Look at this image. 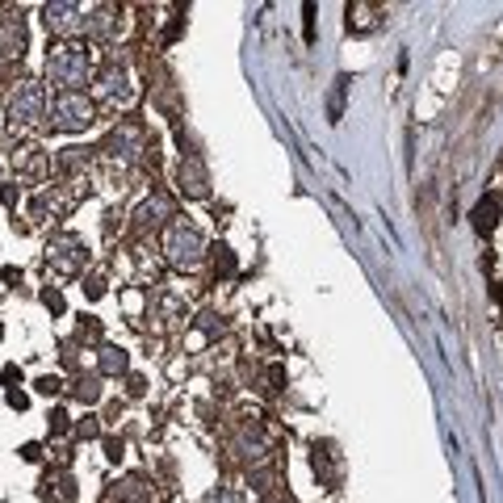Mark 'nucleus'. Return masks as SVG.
<instances>
[{
	"label": "nucleus",
	"instance_id": "9d476101",
	"mask_svg": "<svg viewBox=\"0 0 503 503\" xmlns=\"http://www.w3.org/2000/svg\"><path fill=\"white\" fill-rule=\"evenodd\" d=\"M235 453H240L243 461H256V466L264 461L269 445H264V428L256 424V419H243V424L235 428Z\"/></svg>",
	"mask_w": 503,
	"mask_h": 503
},
{
	"label": "nucleus",
	"instance_id": "1a4fd4ad",
	"mask_svg": "<svg viewBox=\"0 0 503 503\" xmlns=\"http://www.w3.org/2000/svg\"><path fill=\"white\" fill-rule=\"evenodd\" d=\"M176 189H181L185 197H206L210 193V173L197 155H185V160H181V168H176Z\"/></svg>",
	"mask_w": 503,
	"mask_h": 503
},
{
	"label": "nucleus",
	"instance_id": "393cba45",
	"mask_svg": "<svg viewBox=\"0 0 503 503\" xmlns=\"http://www.w3.org/2000/svg\"><path fill=\"white\" fill-rule=\"evenodd\" d=\"M499 302H503V281H499Z\"/></svg>",
	"mask_w": 503,
	"mask_h": 503
},
{
	"label": "nucleus",
	"instance_id": "a211bd4d",
	"mask_svg": "<svg viewBox=\"0 0 503 503\" xmlns=\"http://www.w3.org/2000/svg\"><path fill=\"white\" fill-rule=\"evenodd\" d=\"M344 88H349V80H344V76H340L336 80V93H331V122H340V113H344Z\"/></svg>",
	"mask_w": 503,
	"mask_h": 503
},
{
	"label": "nucleus",
	"instance_id": "4468645a",
	"mask_svg": "<svg viewBox=\"0 0 503 503\" xmlns=\"http://www.w3.org/2000/svg\"><path fill=\"white\" fill-rule=\"evenodd\" d=\"M164 219H173V202H168V197H147V202L139 206L143 227H160Z\"/></svg>",
	"mask_w": 503,
	"mask_h": 503
},
{
	"label": "nucleus",
	"instance_id": "412c9836",
	"mask_svg": "<svg viewBox=\"0 0 503 503\" xmlns=\"http://www.w3.org/2000/svg\"><path fill=\"white\" fill-rule=\"evenodd\" d=\"M43 302H46V307H51V311H55V315H59V311H64V298H59L55 290H46V294H43Z\"/></svg>",
	"mask_w": 503,
	"mask_h": 503
},
{
	"label": "nucleus",
	"instance_id": "20e7f679",
	"mask_svg": "<svg viewBox=\"0 0 503 503\" xmlns=\"http://www.w3.org/2000/svg\"><path fill=\"white\" fill-rule=\"evenodd\" d=\"M46 264L55 273H80L88 264V243L80 235H72V231H64V235H55V240L46 243Z\"/></svg>",
	"mask_w": 503,
	"mask_h": 503
},
{
	"label": "nucleus",
	"instance_id": "7ed1b4c3",
	"mask_svg": "<svg viewBox=\"0 0 503 503\" xmlns=\"http://www.w3.org/2000/svg\"><path fill=\"white\" fill-rule=\"evenodd\" d=\"M93 118H97V110H93V101H88L84 93H59V97L51 101V126L64 134L88 131Z\"/></svg>",
	"mask_w": 503,
	"mask_h": 503
},
{
	"label": "nucleus",
	"instance_id": "0eeeda50",
	"mask_svg": "<svg viewBox=\"0 0 503 503\" xmlns=\"http://www.w3.org/2000/svg\"><path fill=\"white\" fill-rule=\"evenodd\" d=\"M131 67H126V59H118V55H110L105 64H101V72H97V97H105V101H131Z\"/></svg>",
	"mask_w": 503,
	"mask_h": 503
},
{
	"label": "nucleus",
	"instance_id": "9b49d317",
	"mask_svg": "<svg viewBox=\"0 0 503 503\" xmlns=\"http://www.w3.org/2000/svg\"><path fill=\"white\" fill-rule=\"evenodd\" d=\"M84 30H88V38H97V43H110L113 34L122 30V9H113V5H101V9H93L84 17Z\"/></svg>",
	"mask_w": 503,
	"mask_h": 503
},
{
	"label": "nucleus",
	"instance_id": "423d86ee",
	"mask_svg": "<svg viewBox=\"0 0 503 503\" xmlns=\"http://www.w3.org/2000/svg\"><path fill=\"white\" fill-rule=\"evenodd\" d=\"M46 113V93L43 84H34V80H25V84H17V93L9 97V122L13 126H34V122Z\"/></svg>",
	"mask_w": 503,
	"mask_h": 503
},
{
	"label": "nucleus",
	"instance_id": "ddd939ff",
	"mask_svg": "<svg viewBox=\"0 0 503 503\" xmlns=\"http://www.w3.org/2000/svg\"><path fill=\"white\" fill-rule=\"evenodd\" d=\"M499 210H503L499 193H487V197H482L478 206H474V231H478V235H487V231L499 227Z\"/></svg>",
	"mask_w": 503,
	"mask_h": 503
},
{
	"label": "nucleus",
	"instance_id": "6e6552de",
	"mask_svg": "<svg viewBox=\"0 0 503 503\" xmlns=\"http://www.w3.org/2000/svg\"><path fill=\"white\" fill-rule=\"evenodd\" d=\"M43 25L51 34H64V38H72V34L84 25V9H80L76 0H55V5H43Z\"/></svg>",
	"mask_w": 503,
	"mask_h": 503
},
{
	"label": "nucleus",
	"instance_id": "f3484780",
	"mask_svg": "<svg viewBox=\"0 0 503 503\" xmlns=\"http://www.w3.org/2000/svg\"><path fill=\"white\" fill-rule=\"evenodd\" d=\"M80 164H88V147H64L59 168H80Z\"/></svg>",
	"mask_w": 503,
	"mask_h": 503
},
{
	"label": "nucleus",
	"instance_id": "5701e85b",
	"mask_svg": "<svg viewBox=\"0 0 503 503\" xmlns=\"http://www.w3.org/2000/svg\"><path fill=\"white\" fill-rule=\"evenodd\" d=\"M51 432H55V437H59V432H67V416H64V411H55V416H51Z\"/></svg>",
	"mask_w": 503,
	"mask_h": 503
},
{
	"label": "nucleus",
	"instance_id": "f257e3e1",
	"mask_svg": "<svg viewBox=\"0 0 503 503\" xmlns=\"http://www.w3.org/2000/svg\"><path fill=\"white\" fill-rule=\"evenodd\" d=\"M93 76V51L80 43H64L46 55V80L59 84L64 93H76L84 80Z\"/></svg>",
	"mask_w": 503,
	"mask_h": 503
},
{
	"label": "nucleus",
	"instance_id": "aec40b11",
	"mask_svg": "<svg viewBox=\"0 0 503 503\" xmlns=\"http://www.w3.org/2000/svg\"><path fill=\"white\" fill-rule=\"evenodd\" d=\"M59 390H64L59 378H38V394H59Z\"/></svg>",
	"mask_w": 503,
	"mask_h": 503
},
{
	"label": "nucleus",
	"instance_id": "6ab92c4d",
	"mask_svg": "<svg viewBox=\"0 0 503 503\" xmlns=\"http://www.w3.org/2000/svg\"><path fill=\"white\" fill-rule=\"evenodd\" d=\"M210 503H248V499H243L240 487H219V491L210 495Z\"/></svg>",
	"mask_w": 503,
	"mask_h": 503
},
{
	"label": "nucleus",
	"instance_id": "f8f14e48",
	"mask_svg": "<svg viewBox=\"0 0 503 503\" xmlns=\"http://www.w3.org/2000/svg\"><path fill=\"white\" fill-rule=\"evenodd\" d=\"M0 51H5V55H22L25 51V22L22 17H5V22H0Z\"/></svg>",
	"mask_w": 503,
	"mask_h": 503
},
{
	"label": "nucleus",
	"instance_id": "b1692460",
	"mask_svg": "<svg viewBox=\"0 0 503 503\" xmlns=\"http://www.w3.org/2000/svg\"><path fill=\"white\" fill-rule=\"evenodd\" d=\"M302 13H307V38H315V5H307Z\"/></svg>",
	"mask_w": 503,
	"mask_h": 503
},
{
	"label": "nucleus",
	"instance_id": "39448f33",
	"mask_svg": "<svg viewBox=\"0 0 503 503\" xmlns=\"http://www.w3.org/2000/svg\"><path fill=\"white\" fill-rule=\"evenodd\" d=\"M143 147H147V139H143V126H134V122H118V126L110 131V139H105V147H101V152L126 168V164H134V160L143 155Z\"/></svg>",
	"mask_w": 503,
	"mask_h": 503
},
{
	"label": "nucleus",
	"instance_id": "4be33fe9",
	"mask_svg": "<svg viewBox=\"0 0 503 503\" xmlns=\"http://www.w3.org/2000/svg\"><path fill=\"white\" fill-rule=\"evenodd\" d=\"M222 256H219V269L222 273H231V269H235V256H231V248H219Z\"/></svg>",
	"mask_w": 503,
	"mask_h": 503
},
{
	"label": "nucleus",
	"instance_id": "dca6fc26",
	"mask_svg": "<svg viewBox=\"0 0 503 503\" xmlns=\"http://www.w3.org/2000/svg\"><path fill=\"white\" fill-rule=\"evenodd\" d=\"M72 394H76L80 403H97V399H101V382H97V378H76V382H72Z\"/></svg>",
	"mask_w": 503,
	"mask_h": 503
},
{
	"label": "nucleus",
	"instance_id": "f03ea898",
	"mask_svg": "<svg viewBox=\"0 0 503 503\" xmlns=\"http://www.w3.org/2000/svg\"><path fill=\"white\" fill-rule=\"evenodd\" d=\"M164 252L176 269H197V264L206 261V235L189 219H176L173 227L164 231Z\"/></svg>",
	"mask_w": 503,
	"mask_h": 503
},
{
	"label": "nucleus",
	"instance_id": "2eb2a0df",
	"mask_svg": "<svg viewBox=\"0 0 503 503\" xmlns=\"http://www.w3.org/2000/svg\"><path fill=\"white\" fill-rule=\"evenodd\" d=\"M126 370H131V352L118 349V344H105V349H101V373H105V378H118V373H126Z\"/></svg>",
	"mask_w": 503,
	"mask_h": 503
}]
</instances>
